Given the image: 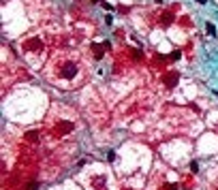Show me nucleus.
<instances>
[{
	"label": "nucleus",
	"mask_w": 218,
	"mask_h": 190,
	"mask_svg": "<svg viewBox=\"0 0 218 190\" xmlns=\"http://www.w3.org/2000/svg\"><path fill=\"white\" fill-rule=\"evenodd\" d=\"M77 64H73V62H66V64H62V71H60V77L62 79H73L75 75H77Z\"/></svg>",
	"instance_id": "obj_1"
},
{
	"label": "nucleus",
	"mask_w": 218,
	"mask_h": 190,
	"mask_svg": "<svg viewBox=\"0 0 218 190\" xmlns=\"http://www.w3.org/2000/svg\"><path fill=\"white\" fill-rule=\"evenodd\" d=\"M105 45H96V43H92V56H94V60H101L103 56H105Z\"/></svg>",
	"instance_id": "obj_2"
},
{
	"label": "nucleus",
	"mask_w": 218,
	"mask_h": 190,
	"mask_svg": "<svg viewBox=\"0 0 218 190\" xmlns=\"http://www.w3.org/2000/svg\"><path fill=\"white\" fill-rule=\"evenodd\" d=\"M165 81H167V86H169V88H173L175 81H177V73H171L169 77H165Z\"/></svg>",
	"instance_id": "obj_3"
},
{
	"label": "nucleus",
	"mask_w": 218,
	"mask_h": 190,
	"mask_svg": "<svg viewBox=\"0 0 218 190\" xmlns=\"http://www.w3.org/2000/svg\"><path fill=\"white\" fill-rule=\"evenodd\" d=\"M205 32H208L210 37H216V26H214L212 21H208V24H205Z\"/></svg>",
	"instance_id": "obj_4"
},
{
	"label": "nucleus",
	"mask_w": 218,
	"mask_h": 190,
	"mask_svg": "<svg viewBox=\"0 0 218 190\" xmlns=\"http://www.w3.org/2000/svg\"><path fill=\"white\" fill-rule=\"evenodd\" d=\"M190 171H192V173H199V162H197V160L190 162Z\"/></svg>",
	"instance_id": "obj_5"
},
{
	"label": "nucleus",
	"mask_w": 218,
	"mask_h": 190,
	"mask_svg": "<svg viewBox=\"0 0 218 190\" xmlns=\"http://www.w3.org/2000/svg\"><path fill=\"white\" fill-rule=\"evenodd\" d=\"M107 160H109V162H113V160H116V152H113V149H111V152H107Z\"/></svg>",
	"instance_id": "obj_6"
},
{
	"label": "nucleus",
	"mask_w": 218,
	"mask_h": 190,
	"mask_svg": "<svg viewBox=\"0 0 218 190\" xmlns=\"http://www.w3.org/2000/svg\"><path fill=\"white\" fill-rule=\"evenodd\" d=\"M101 6H103V9H105V11H113V6H111V4H109V2H101Z\"/></svg>",
	"instance_id": "obj_7"
},
{
	"label": "nucleus",
	"mask_w": 218,
	"mask_h": 190,
	"mask_svg": "<svg viewBox=\"0 0 218 190\" xmlns=\"http://www.w3.org/2000/svg\"><path fill=\"white\" fill-rule=\"evenodd\" d=\"M105 24H107V26H111V24H113V17H111V13H109V15H105Z\"/></svg>",
	"instance_id": "obj_8"
},
{
	"label": "nucleus",
	"mask_w": 218,
	"mask_h": 190,
	"mask_svg": "<svg viewBox=\"0 0 218 190\" xmlns=\"http://www.w3.org/2000/svg\"><path fill=\"white\" fill-rule=\"evenodd\" d=\"M37 188H39V184H28L24 190H37Z\"/></svg>",
	"instance_id": "obj_9"
},
{
	"label": "nucleus",
	"mask_w": 218,
	"mask_h": 190,
	"mask_svg": "<svg viewBox=\"0 0 218 190\" xmlns=\"http://www.w3.org/2000/svg\"><path fill=\"white\" fill-rule=\"evenodd\" d=\"M26 137H28V139H30V141H34V139H37V133H28V135H26Z\"/></svg>",
	"instance_id": "obj_10"
},
{
	"label": "nucleus",
	"mask_w": 218,
	"mask_h": 190,
	"mask_svg": "<svg viewBox=\"0 0 218 190\" xmlns=\"http://www.w3.org/2000/svg\"><path fill=\"white\" fill-rule=\"evenodd\" d=\"M195 2H199V4H205V2H208V0H195Z\"/></svg>",
	"instance_id": "obj_11"
},
{
	"label": "nucleus",
	"mask_w": 218,
	"mask_h": 190,
	"mask_svg": "<svg viewBox=\"0 0 218 190\" xmlns=\"http://www.w3.org/2000/svg\"><path fill=\"white\" fill-rule=\"evenodd\" d=\"M214 94H216V98H218V90H216V92H214Z\"/></svg>",
	"instance_id": "obj_12"
},
{
	"label": "nucleus",
	"mask_w": 218,
	"mask_h": 190,
	"mask_svg": "<svg viewBox=\"0 0 218 190\" xmlns=\"http://www.w3.org/2000/svg\"><path fill=\"white\" fill-rule=\"evenodd\" d=\"M92 2H101V0H92Z\"/></svg>",
	"instance_id": "obj_13"
}]
</instances>
